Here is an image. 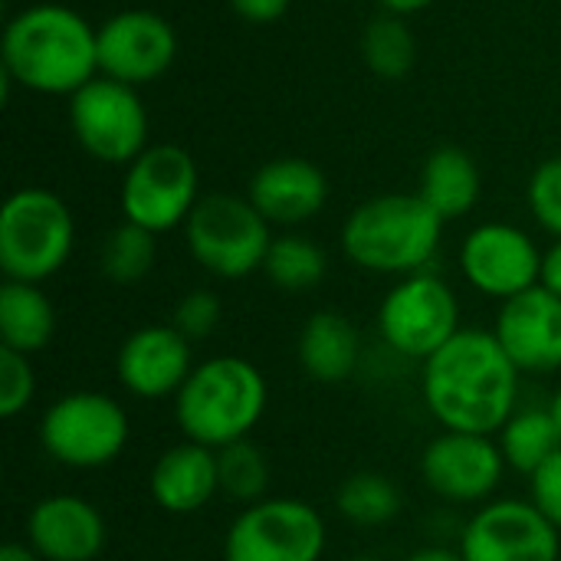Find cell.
<instances>
[{
    "label": "cell",
    "instance_id": "cell-29",
    "mask_svg": "<svg viewBox=\"0 0 561 561\" xmlns=\"http://www.w3.org/2000/svg\"><path fill=\"white\" fill-rule=\"evenodd\" d=\"M217 477H220V493L237 500V503H260L266 486H270V463L266 454L250 444L237 440L217 450Z\"/></svg>",
    "mask_w": 561,
    "mask_h": 561
},
{
    "label": "cell",
    "instance_id": "cell-5",
    "mask_svg": "<svg viewBox=\"0 0 561 561\" xmlns=\"http://www.w3.org/2000/svg\"><path fill=\"white\" fill-rule=\"evenodd\" d=\"M76 224L66 201L46 187H23L0 207V270L16 283H43L72 253Z\"/></svg>",
    "mask_w": 561,
    "mask_h": 561
},
{
    "label": "cell",
    "instance_id": "cell-30",
    "mask_svg": "<svg viewBox=\"0 0 561 561\" xmlns=\"http://www.w3.org/2000/svg\"><path fill=\"white\" fill-rule=\"evenodd\" d=\"M36 394V371L30 355L0 345V417H16L30 408Z\"/></svg>",
    "mask_w": 561,
    "mask_h": 561
},
{
    "label": "cell",
    "instance_id": "cell-11",
    "mask_svg": "<svg viewBox=\"0 0 561 561\" xmlns=\"http://www.w3.org/2000/svg\"><path fill=\"white\" fill-rule=\"evenodd\" d=\"M322 552L325 523L302 500H260L224 539V561H319Z\"/></svg>",
    "mask_w": 561,
    "mask_h": 561
},
{
    "label": "cell",
    "instance_id": "cell-4",
    "mask_svg": "<svg viewBox=\"0 0 561 561\" xmlns=\"http://www.w3.org/2000/svg\"><path fill=\"white\" fill-rule=\"evenodd\" d=\"M444 220L421 194H381L358 204L342 227L345 256L368 273H421L437 253Z\"/></svg>",
    "mask_w": 561,
    "mask_h": 561
},
{
    "label": "cell",
    "instance_id": "cell-9",
    "mask_svg": "<svg viewBox=\"0 0 561 561\" xmlns=\"http://www.w3.org/2000/svg\"><path fill=\"white\" fill-rule=\"evenodd\" d=\"M197 201V164L178 145H148L125 171L122 214L151 233L187 224Z\"/></svg>",
    "mask_w": 561,
    "mask_h": 561
},
{
    "label": "cell",
    "instance_id": "cell-14",
    "mask_svg": "<svg viewBox=\"0 0 561 561\" xmlns=\"http://www.w3.org/2000/svg\"><path fill=\"white\" fill-rule=\"evenodd\" d=\"M178 56L171 23L151 10H122L99 26V72L125 85L161 79Z\"/></svg>",
    "mask_w": 561,
    "mask_h": 561
},
{
    "label": "cell",
    "instance_id": "cell-6",
    "mask_svg": "<svg viewBox=\"0 0 561 561\" xmlns=\"http://www.w3.org/2000/svg\"><path fill=\"white\" fill-rule=\"evenodd\" d=\"M191 256L220 279H243L263 270L270 253V220L237 194H207L191 210L187 224Z\"/></svg>",
    "mask_w": 561,
    "mask_h": 561
},
{
    "label": "cell",
    "instance_id": "cell-1",
    "mask_svg": "<svg viewBox=\"0 0 561 561\" xmlns=\"http://www.w3.org/2000/svg\"><path fill=\"white\" fill-rule=\"evenodd\" d=\"M519 368L493 332L460 329L424 362V401L444 431L493 437L516 414Z\"/></svg>",
    "mask_w": 561,
    "mask_h": 561
},
{
    "label": "cell",
    "instance_id": "cell-31",
    "mask_svg": "<svg viewBox=\"0 0 561 561\" xmlns=\"http://www.w3.org/2000/svg\"><path fill=\"white\" fill-rule=\"evenodd\" d=\"M529 207L536 220L561 240V158H549L529 181Z\"/></svg>",
    "mask_w": 561,
    "mask_h": 561
},
{
    "label": "cell",
    "instance_id": "cell-18",
    "mask_svg": "<svg viewBox=\"0 0 561 561\" xmlns=\"http://www.w3.org/2000/svg\"><path fill=\"white\" fill-rule=\"evenodd\" d=\"M108 529L102 513L82 496H46L30 510L26 546L43 561H95Z\"/></svg>",
    "mask_w": 561,
    "mask_h": 561
},
{
    "label": "cell",
    "instance_id": "cell-35",
    "mask_svg": "<svg viewBox=\"0 0 561 561\" xmlns=\"http://www.w3.org/2000/svg\"><path fill=\"white\" fill-rule=\"evenodd\" d=\"M539 286H546L549 293H556L561 299V240H556V243L542 253Z\"/></svg>",
    "mask_w": 561,
    "mask_h": 561
},
{
    "label": "cell",
    "instance_id": "cell-10",
    "mask_svg": "<svg viewBox=\"0 0 561 561\" xmlns=\"http://www.w3.org/2000/svg\"><path fill=\"white\" fill-rule=\"evenodd\" d=\"M378 329L398 355L427 362L460 332L457 296L440 276L411 273L381 299Z\"/></svg>",
    "mask_w": 561,
    "mask_h": 561
},
{
    "label": "cell",
    "instance_id": "cell-27",
    "mask_svg": "<svg viewBox=\"0 0 561 561\" xmlns=\"http://www.w3.org/2000/svg\"><path fill=\"white\" fill-rule=\"evenodd\" d=\"M339 513L355 526H385L401 513V493L385 473H352L335 493Z\"/></svg>",
    "mask_w": 561,
    "mask_h": 561
},
{
    "label": "cell",
    "instance_id": "cell-24",
    "mask_svg": "<svg viewBox=\"0 0 561 561\" xmlns=\"http://www.w3.org/2000/svg\"><path fill=\"white\" fill-rule=\"evenodd\" d=\"M500 450L506 457V467L533 477L556 450H561V434L552 421V411L549 408L516 411L500 431Z\"/></svg>",
    "mask_w": 561,
    "mask_h": 561
},
{
    "label": "cell",
    "instance_id": "cell-7",
    "mask_svg": "<svg viewBox=\"0 0 561 561\" xmlns=\"http://www.w3.org/2000/svg\"><path fill=\"white\" fill-rule=\"evenodd\" d=\"M125 408L99 391H72L53 401L39 421V447L69 470L108 467L128 444Z\"/></svg>",
    "mask_w": 561,
    "mask_h": 561
},
{
    "label": "cell",
    "instance_id": "cell-16",
    "mask_svg": "<svg viewBox=\"0 0 561 561\" xmlns=\"http://www.w3.org/2000/svg\"><path fill=\"white\" fill-rule=\"evenodd\" d=\"M493 335L519 371L549 375L561 368V299L533 286L500 306Z\"/></svg>",
    "mask_w": 561,
    "mask_h": 561
},
{
    "label": "cell",
    "instance_id": "cell-22",
    "mask_svg": "<svg viewBox=\"0 0 561 561\" xmlns=\"http://www.w3.org/2000/svg\"><path fill=\"white\" fill-rule=\"evenodd\" d=\"M417 194L427 201V207L444 224L457 220V217L470 214L473 204L480 201V168L463 148L444 145L427 158V164L421 171Z\"/></svg>",
    "mask_w": 561,
    "mask_h": 561
},
{
    "label": "cell",
    "instance_id": "cell-37",
    "mask_svg": "<svg viewBox=\"0 0 561 561\" xmlns=\"http://www.w3.org/2000/svg\"><path fill=\"white\" fill-rule=\"evenodd\" d=\"M404 561H463L460 556V549L457 552H450V549H417V552H411Z\"/></svg>",
    "mask_w": 561,
    "mask_h": 561
},
{
    "label": "cell",
    "instance_id": "cell-3",
    "mask_svg": "<svg viewBox=\"0 0 561 561\" xmlns=\"http://www.w3.org/2000/svg\"><path fill=\"white\" fill-rule=\"evenodd\" d=\"M266 378L253 362L220 355L197 365L174 394V421L187 440L220 450L247 440L266 414Z\"/></svg>",
    "mask_w": 561,
    "mask_h": 561
},
{
    "label": "cell",
    "instance_id": "cell-38",
    "mask_svg": "<svg viewBox=\"0 0 561 561\" xmlns=\"http://www.w3.org/2000/svg\"><path fill=\"white\" fill-rule=\"evenodd\" d=\"M0 561H39V556L30 546H23V542H7L0 549Z\"/></svg>",
    "mask_w": 561,
    "mask_h": 561
},
{
    "label": "cell",
    "instance_id": "cell-2",
    "mask_svg": "<svg viewBox=\"0 0 561 561\" xmlns=\"http://www.w3.org/2000/svg\"><path fill=\"white\" fill-rule=\"evenodd\" d=\"M99 72V30L69 7L20 10L3 30V79L46 95H76Z\"/></svg>",
    "mask_w": 561,
    "mask_h": 561
},
{
    "label": "cell",
    "instance_id": "cell-28",
    "mask_svg": "<svg viewBox=\"0 0 561 561\" xmlns=\"http://www.w3.org/2000/svg\"><path fill=\"white\" fill-rule=\"evenodd\" d=\"M158 260V233L138 227V224H118L108 240L102 243V273L105 279L118 283V286H131L141 283Z\"/></svg>",
    "mask_w": 561,
    "mask_h": 561
},
{
    "label": "cell",
    "instance_id": "cell-21",
    "mask_svg": "<svg viewBox=\"0 0 561 561\" xmlns=\"http://www.w3.org/2000/svg\"><path fill=\"white\" fill-rule=\"evenodd\" d=\"M358 329L339 312H316L299 332V365L319 385H342L358 368Z\"/></svg>",
    "mask_w": 561,
    "mask_h": 561
},
{
    "label": "cell",
    "instance_id": "cell-25",
    "mask_svg": "<svg viewBox=\"0 0 561 561\" xmlns=\"http://www.w3.org/2000/svg\"><path fill=\"white\" fill-rule=\"evenodd\" d=\"M362 59L378 79H404L417 62V39L401 16L381 13L362 33Z\"/></svg>",
    "mask_w": 561,
    "mask_h": 561
},
{
    "label": "cell",
    "instance_id": "cell-34",
    "mask_svg": "<svg viewBox=\"0 0 561 561\" xmlns=\"http://www.w3.org/2000/svg\"><path fill=\"white\" fill-rule=\"evenodd\" d=\"M293 0H230V7L250 23H273L289 10Z\"/></svg>",
    "mask_w": 561,
    "mask_h": 561
},
{
    "label": "cell",
    "instance_id": "cell-36",
    "mask_svg": "<svg viewBox=\"0 0 561 561\" xmlns=\"http://www.w3.org/2000/svg\"><path fill=\"white\" fill-rule=\"evenodd\" d=\"M385 7V13H394V16H408V13H417L424 7H431L434 0H378Z\"/></svg>",
    "mask_w": 561,
    "mask_h": 561
},
{
    "label": "cell",
    "instance_id": "cell-40",
    "mask_svg": "<svg viewBox=\"0 0 561 561\" xmlns=\"http://www.w3.org/2000/svg\"><path fill=\"white\" fill-rule=\"evenodd\" d=\"M348 561H378V559H368V556H358V559H348Z\"/></svg>",
    "mask_w": 561,
    "mask_h": 561
},
{
    "label": "cell",
    "instance_id": "cell-23",
    "mask_svg": "<svg viewBox=\"0 0 561 561\" xmlns=\"http://www.w3.org/2000/svg\"><path fill=\"white\" fill-rule=\"evenodd\" d=\"M56 335V312L36 283L7 279L0 286V342L13 352L36 355Z\"/></svg>",
    "mask_w": 561,
    "mask_h": 561
},
{
    "label": "cell",
    "instance_id": "cell-32",
    "mask_svg": "<svg viewBox=\"0 0 561 561\" xmlns=\"http://www.w3.org/2000/svg\"><path fill=\"white\" fill-rule=\"evenodd\" d=\"M220 299L210 293V289H194L187 296L178 299L174 306V316H171V325L184 335V339H207L217 325H220Z\"/></svg>",
    "mask_w": 561,
    "mask_h": 561
},
{
    "label": "cell",
    "instance_id": "cell-13",
    "mask_svg": "<svg viewBox=\"0 0 561 561\" xmlns=\"http://www.w3.org/2000/svg\"><path fill=\"white\" fill-rule=\"evenodd\" d=\"M460 270L473 289L506 302L539 286L542 253L533 237L513 224H480L460 247Z\"/></svg>",
    "mask_w": 561,
    "mask_h": 561
},
{
    "label": "cell",
    "instance_id": "cell-17",
    "mask_svg": "<svg viewBox=\"0 0 561 561\" xmlns=\"http://www.w3.org/2000/svg\"><path fill=\"white\" fill-rule=\"evenodd\" d=\"M115 371L122 388L135 398L154 401L178 394L194 371L191 339H184L174 325H145L122 342Z\"/></svg>",
    "mask_w": 561,
    "mask_h": 561
},
{
    "label": "cell",
    "instance_id": "cell-39",
    "mask_svg": "<svg viewBox=\"0 0 561 561\" xmlns=\"http://www.w3.org/2000/svg\"><path fill=\"white\" fill-rule=\"evenodd\" d=\"M549 411H552V421H556V427H559V434H561V388L556 391V398H552Z\"/></svg>",
    "mask_w": 561,
    "mask_h": 561
},
{
    "label": "cell",
    "instance_id": "cell-12",
    "mask_svg": "<svg viewBox=\"0 0 561 561\" xmlns=\"http://www.w3.org/2000/svg\"><path fill=\"white\" fill-rule=\"evenodd\" d=\"M559 529L533 506V500L486 503L460 536L463 561H559Z\"/></svg>",
    "mask_w": 561,
    "mask_h": 561
},
{
    "label": "cell",
    "instance_id": "cell-33",
    "mask_svg": "<svg viewBox=\"0 0 561 561\" xmlns=\"http://www.w3.org/2000/svg\"><path fill=\"white\" fill-rule=\"evenodd\" d=\"M529 480H533V506L561 533V450H556Z\"/></svg>",
    "mask_w": 561,
    "mask_h": 561
},
{
    "label": "cell",
    "instance_id": "cell-19",
    "mask_svg": "<svg viewBox=\"0 0 561 561\" xmlns=\"http://www.w3.org/2000/svg\"><path fill=\"white\" fill-rule=\"evenodd\" d=\"M247 197L270 224L296 227L325 207L329 181L306 158H276L253 174Z\"/></svg>",
    "mask_w": 561,
    "mask_h": 561
},
{
    "label": "cell",
    "instance_id": "cell-26",
    "mask_svg": "<svg viewBox=\"0 0 561 561\" xmlns=\"http://www.w3.org/2000/svg\"><path fill=\"white\" fill-rule=\"evenodd\" d=\"M325 266H329V260L319 243H312L309 237H299V233H286V237H273L263 273L270 276L273 286H279L286 293H306L322 283Z\"/></svg>",
    "mask_w": 561,
    "mask_h": 561
},
{
    "label": "cell",
    "instance_id": "cell-15",
    "mask_svg": "<svg viewBox=\"0 0 561 561\" xmlns=\"http://www.w3.org/2000/svg\"><path fill=\"white\" fill-rule=\"evenodd\" d=\"M506 457L493 437L444 431L421 454V477L431 493L450 503H480L496 493Z\"/></svg>",
    "mask_w": 561,
    "mask_h": 561
},
{
    "label": "cell",
    "instance_id": "cell-20",
    "mask_svg": "<svg viewBox=\"0 0 561 561\" xmlns=\"http://www.w3.org/2000/svg\"><path fill=\"white\" fill-rule=\"evenodd\" d=\"M151 496L164 513L187 516L204 510L214 493H220V477H217V450L184 440L168 447L158 463L151 467Z\"/></svg>",
    "mask_w": 561,
    "mask_h": 561
},
{
    "label": "cell",
    "instance_id": "cell-8",
    "mask_svg": "<svg viewBox=\"0 0 561 561\" xmlns=\"http://www.w3.org/2000/svg\"><path fill=\"white\" fill-rule=\"evenodd\" d=\"M69 125L79 148L102 164H131L148 148V112L135 85L108 76L69 95Z\"/></svg>",
    "mask_w": 561,
    "mask_h": 561
}]
</instances>
